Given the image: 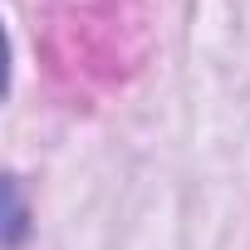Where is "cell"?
<instances>
[{"instance_id":"obj_1","label":"cell","mask_w":250,"mask_h":250,"mask_svg":"<svg viewBox=\"0 0 250 250\" xmlns=\"http://www.w3.org/2000/svg\"><path fill=\"white\" fill-rule=\"evenodd\" d=\"M25 240V201H20V182H10V250H20Z\"/></svg>"}]
</instances>
